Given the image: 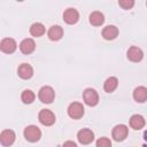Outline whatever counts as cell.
<instances>
[{
  "label": "cell",
  "instance_id": "277c9868",
  "mask_svg": "<svg viewBox=\"0 0 147 147\" xmlns=\"http://www.w3.org/2000/svg\"><path fill=\"white\" fill-rule=\"evenodd\" d=\"M127 134H129V129L124 124H117V125H115L114 129H113V131H111V137L116 141H123L127 137Z\"/></svg>",
  "mask_w": 147,
  "mask_h": 147
},
{
  "label": "cell",
  "instance_id": "5bb4252c",
  "mask_svg": "<svg viewBox=\"0 0 147 147\" xmlns=\"http://www.w3.org/2000/svg\"><path fill=\"white\" fill-rule=\"evenodd\" d=\"M47 36L51 40L57 41L63 37V29L60 25H52L47 32Z\"/></svg>",
  "mask_w": 147,
  "mask_h": 147
},
{
  "label": "cell",
  "instance_id": "ffe728a7",
  "mask_svg": "<svg viewBox=\"0 0 147 147\" xmlns=\"http://www.w3.org/2000/svg\"><path fill=\"white\" fill-rule=\"evenodd\" d=\"M45 26L44 24L39 23V22H36L33 23L31 26H30V33L33 36V37H41L44 33H45Z\"/></svg>",
  "mask_w": 147,
  "mask_h": 147
},
{
  "label": "cell",
  "instance_id": "d6986e66",
  "mask_svg": "<svg viewBox=\"0 0 147 147\" xmlns=\"http://www.w3.org/2000/svg\"><path fill=\"white\" fill-rule=\"evenodd\" d=\"M118 86V79L116 77H108L103 83V90L107 93L114 92Z\"/></svg>",
  "mask_w": 147,
  "mask_h": 147
},
{
  "label": "cell",
  "instance_id": "7a4b0ae2",
  "mask_svg": "<svg viewBox=\"0 0 147 147\" xmlns=\"http://www.w3.org/2000/svg\"><path fill=\"white\" fill-rule=\"evenodd\" d=\"M24 138L30 142H37L41 138V131L36 125H29L24 129Z\"/></svg>",
  "mask_w": 147,
  "mask_h": 147
},
{
  "label": "cell",
  "instance_id": "484cf974",
  "mask_svg": "<svg viewBox=\"0 0 147 147\" xmlns=\"http://www.w3.org/2000/svg\"><path fill=\"white\" fill-rule=\"evenodd\" d=\"M146 6H147V1H146Z\"/></svg>",
  "mask_w": 147,
  "mask_h": 147
},
{
  "label": "cell",
  "instance_id": "5b68a950",
  "mask_svg": "<svg viewBox=\"0 0 147 147\" xmlns=\"http://www.w3.org/2000/svg\"><path fill=\"white\" fill-rule=\"evenodd\" d=\"M84 107L80 102H72L68 107V115L74 119H79L84 115Z\"/></svg>",
  "mask_w": 147,
  "mask_h": 147
},
{
  "label": "cell",
  "instance_id": "30bf717a",
  "mask_svg": "<svg viewBox=\"0 0 147 147\" xmlns=\"http://www.w3.org/2000/svg\"><path fill=\"white\" fill-rule=\"evenodd\" d=\"M63 20L68 24H75L79 20V13L75 8H67L63 13Z\"/></svg>",
  "mask_w": 147,
  "mask_h": 147
},
{
  "label": "cell",
  "instance_id": "3957f363",
  "mask_svg": "<svg viewBox=\"0 0 147 147\" xmlns=\"http://www.w3.org/2000/svg\"><path fill=\"white\" fill-rule=\"evenodd\" d=\"M38 98L42 103H52L55 98V92L51 86H42L38 92Z\"/></svg>",
  "mask_w": 147,
  "mask_h": 147
},
{
  "label": "cell",
  "instance_id": "ba28073f",
  "mask_svg": "<svg viewBox=\"0 0 147 147\" xmlns=\"http://www.w3.org/2000/svg\"><path fill=\"white\" fill-rule=\"evenodd\" d=\"M15 138H16L15 132H14L13 130H9V129L3 130V131L0 133V142H1V145L5 146V147L11 146V145L14 144V141H15Z\"/></svg>",
  "mask_w": 147,
  "mask_h": 147
},
{
  "label": "cell",
  "instance_id": "9c48e42d",
  "mask_svg": "<svg viewBox=\"0 0 147 147\" xmlns=\"http://www.w3.org/2000/svg\"><path fill=\"white\" fill-rule=\"evenodd\" d=\"M16 48H17V44L13 38H3L0 42V49L3 53L11 54L16 51Z\"/></svg>",
  "mask_w": 147,
  "mask_h": 147
},
{
  "label": "cell",
  "instance_id": "6da1fadb",
  "mask_svg": "<svg viewBox=\"0 0 147 147\" xmlns=\"http://www.w3.org/2000/svg\"><path fill=\"white\" fill-rule=\"evenodd\" d=\"M83 99H84V102L87 105V106H91V107H94L98 105L99 102V94L98 92L92 88V87H87L84 90L83 92Z\"/></svg>",
  "mask_w": 147,
  "mask_h": 147
},
{
  "label": "cell",
  "instance_id": "9a60e30c",
  "mask_svg": "<svg viewBox=\"0 0 147 147\" xmlns=\"http://www.w3.org/2000/svg\"><path fill=\"white\" fill-rule=\"evenodd\" d=\"M118 36V29L115 25H107L102 30V37L106 40H114Z\"/></svg>",
  "mask_w": 147,
  "mask_h": 147
},
{
  "label": "cell",
  "instance_id": "44dd1931",
  "mask_svg": "<svg viewBox=\"0 0 147 147\" xmlns=\"http://www.w3.org/2000/svg\"><path fill=\"white\" fill-rule=\"evenodd\" d=\"M34 98L36 95L31 90H24L21 94V100L23 101V103H26V105L32 103L34 101Z\"/></svg>",
  "mask_w": 147,
  "mask_h": 147
},
{
  "label": "cell",
  "instance_id": "7c38bea8",
  "mask_svg": "<svg viewBox=\"0 0 147 147\" xmlns=\"http://www.w3.org/2000/svg\"><path fill=\"white\" fill-rule=\"evenodd\" d=\"M20 49L23 54H31L34 49H36V42L33 39L31 38H26L23 39L20 44Z\"/></svg>",
  "mask_w": 147,
  "mask_h": 147
},
{
  "label": "cell",
  "instance_id": "e0dca14e",
  "mask_svg": "<svg viewBox=\"0 0 147 147\" xmlns=\"http://www.w3.org/2000/svg\"><path fill=\"white\" fill-rule=\"evenodd\" d=\"M145 124H146L145 118L139 114L132 115L131 118H130V126L133 130H140V129H142L145 126Z\"/></svg>",
  "mask_w": 147,
  "mask_h": 147
},
{
  "label": "cell",
  "instance_id": "603a6c76",
  "mask_svg": "<svg viewBox=\"0 0 147 147\" xmlns=\"http://www.w3.org/2000/svg\"><path fill=\"white\" fill-rule=\"evenodd\" d=\"M118 5L123 9H131L134 6V1L133 0H118Z\"/></svg>",
  "mask_w": 147,
  "mask_h": 147
},
{
  "label": "cell",
  "instance_id": "8fae6325",
  "mask_svg": "<svg viewBox=\"0 0 147 147\" xmlns=\"http://www.w3.org/2000/svg\"><path fill=\"white\" fill-rule=\"evenodd\" d=\"M126 56H127V59H129L130 61H132V62H139V61L142 60L144 53H142V51H141L139 47H137V46H131V47L127 49Z\"/></svg>",
  "mask_w": 147,
  "mask_h": 147
},
{
  "label": "cell",
  "instance_id": "7402d4cb",
  "mask_svg": "<svg viewBox=\"0 0 147 147\" xmlns=\"http://www.w3.org/2000/svg\"><path fill=\"white\" fill-rule=\"evenodd\" d=\"M95 146L96 147H111V141L107 137H101L96 140Z\"/></svg>",
  "mask_w": 147,
  "mask_h": 147
},
{
  "label": "cell",
  "instance_id": "cb8c5ba5",
  "mask_svg": "<svg viewBox=\"0 0 147 147\" xmlns=\"http://www.w3.org/2000/svg\"><path fill=\"white\" fill-rule=\"evenodd\" d=\"M62 147H77V145H76L74 141L68 140V141H65V142L63 144V146H62Z\"/></svg>",
  "mask_w": 147,
  "mask_h": 147
},
{
  "label": "cell",
  "instance_id": "52a82bcc",
  "mask_svg": "<svg viewBox=\"0 0 147 147\" xmlns=\"http://www.w3.org/2000/svg\"><path fill=\"white\" fill-rule=\"evenodd\" d=\"M77 139L83 145H88L94 140V133L90 129H82L77 133Z\"/></svg>",
  "mask_w": 147,
  "mask_h": 147
},
{
  "label": "cell",
  "instance_id": "8992f818",
  "mask_svg": "<svg viewBox=\"0 0 147 147\" xmlns=\"http://www.w3.org/2000/svg\"><path fill=\"white\" fill-rule=\"evenodd\" d=\"M38 118H39V122L45 126H49L55 123V115L49 109H41L39 111Z\"/></svg>",
  "mask_w": 147,
  "mask_h": 147
},
{
  "label": "cell",
  "instance_id": "ac0fdd59",
  "mask_svg": "<svg viewBox=\"0 0 147 147\" xmlns=\"http://www.w3.org/2000/svg\"><path fill=\"white\" fill-rule=\"evenodd\" d=\"M88 20H90V23L92 24V25H94V26H100L101 24H103V22H105V16H103V14L101 13V11H92L91 14H90V17H88Z\"/></svg>",
  "mask_w": 147,
  "mask_h": 147
},
{
  "label": "cell",
  "instance_id": "4fadbf2b",
  "mask_svg": "<svg viewBox=\"0 0 147 147\" xmlns=\"http://www.w3.org/2000/svg\"><path fill=\"white\" fill-rule=\"evenodd\" d=\"M17 74L22 79H30L33 76V68L29 63H22L17 69Z\"/></svg>",
  "mask_w": 147,
  "mask_h": 147
},
{
  "label": "cell",
  "instance_id": "2e32d148",
  "mask_svg": "<svg viewBox=\"0 0 147 147\" xmlns=\"http://www.w3.org/2000/svg\"><path fill=\"white\" fill-rule=\"evenodd\" d=\"M133 99L137 102H145L147 100V87L145 86H138L133 90Z\"/></svg>",
  "mask_w": 147,
  "mask_h": 147
},
{
  "label": "cell",
  "instance_id": "d4e9b609",
  "mask_svg": "<svg viewBox=\"0 0 147 147\" xmlns=\"http://www.w3.org/2000/svg\"><path fill=\"white\" fill-rule=\"evenodd\" d=\"M144 139H145V140L147 141V130H146V131L144 132Z\"/></svg>",
  "mask_w": 147,
  "mask_h": 147
}]
</instances>
